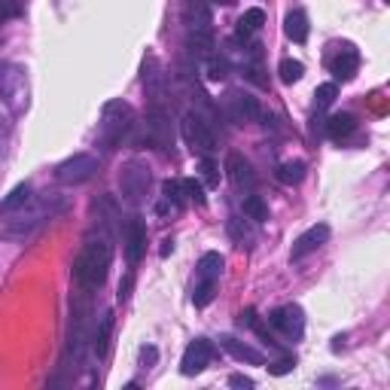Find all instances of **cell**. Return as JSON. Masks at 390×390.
<instances>
[{
	"label": "cell",
	"mask_w": 390,
	"mask_h": 390,
	"mask_svg": "<svg viewBox=\"0 0 390 390\" xmlns=\"http://www.w3.org/2000/svg\"><path fill=\"white\" fill-rule=\"evenodd\" d=\"M98 165H101L98 155L76 153V155H70V159H65L58 168H55V177H58L61 183H86L98 174Z\"/></svg>",
	"instance_id": "obj_4"
},
{
	"label": "cell",
	"mask_w": 390,
	"mask_h": 390,
	"mask_svg": "<svg viewBox=\"0 0 390 390\" xmlns=\"http://www.w3.org/2000/svg\"><path fill=\"white\" fill-rule=\"evenodd\" d=\"M186 49H189L193 55H202V58H208V55H214V52H210V49H214V34H210V31H189Z\"/></svg>",
	"instance_id": "obj_20"
},
{
	"label": "cell",
	"mask_w": 390,
	"mask_h": 390,
	"mask_svg": "<svg viewBox=\"0 0 390 390\" xmlns=\"http://www.w3.org/2000/svg\"><path fill=\"white\" fill-rule=\"evenodd\" d=\"M268 323H272L274 329H281L287 338H302V332H305V314H302L299 305L274 308L272 314H268Z\"/></svg>",
	"instance_id": "obj_6"
},
{
	"label": "cell",
	"mask_w": 390,
	"mask_h": 390,
	"mask_svg": "<svg viewBox=\"0 0 390 390\" xmlns=\"http://www.w3.org/2000/svg\"><path fill=\"white\" fill-rule=\"evenodd\" d=\"M357 65H360V55L354 46H345L342 52L336 55V61H332V74H336V80H354L357 76Z\"/></svg>",
	"instance_id": "obj_15"
},
{
	"label": "cell",
	"mask_w": 390,
	"mask_h": 390,
	"mask_svg": "<svg viewBox=\"0 0 390 390\" xmlns=\"http://www.w3.org/2000/svg\"><path fill=\"white\" fill-rule=\"evenodd\" d=\"M198 171H202V183L208 189L219 186V168H217V162L210 159V155H202V162H198Z\"/></svg>",
	"instance_id": "obj_27"
},
{
	"label": "cell",
	"mask_w": 390,
	"mask_h": 390,
	"mask_svg": "<svg viewBox=\"0 0 390 390\" xmlns=\"http://www.w3.org/2000/svg\"><path fill=\"white\" fill-rule=\"evenodd\" d=\"M144 89H147V95L153 98V104H159L162 98H165V74H162L155 58L144 61Z\"/></svg>",
	"instance_id": "obj_12"
},
{
	"label": "cell",
	"mask_w": 390,
	"mask_h": 390,
	"mask_svg": "<svg viewBox=\"0 0 390 390\" xmlns=\"http://www.w3.org/2000/svg\"><path fill=\"white\" fill-rule=\"evenodd\" d=\"M110 332H113V314H110V311H104V317H101V326H98L95 338H91V351H95L98 357H104V354H107V345H110Z\"/></svg>",
	"instance_id": "obj_22"
},
{
	"label": "cell",
	"mask_w": 390,
	"mask_h": 390,
	"mask_svg": "<svg viewBox=\"0 0 390 390\" xmlns=\"http://www.w3.org/2000/svg\"><path fill=\"white\" fill-rule=\"evenodd\" d=\"M147 134L155 147H171V122H168V113L155 104L147 116Z\"/></svg>",
	"instance_id": "obj_10"
},
{
	"label": "cell",
	"mask_w": 390,
	"mask_h": 390,
	"mask_svg": "<svg viewBox=\"0 0 390 390\" xmlns=\"http://www.w3.org/2000/svg\"><path fill=\"white\" fill-rule=\"evenodd\" d=\"M219 345H223L235 360H241V363H250V366H262V363H266V357H262L257 347L241 345L238 338H232V336H219Z\"/></svg>",
	"instance_id": "obj_14"
},
{
	"label": "cell",
	"mask_w": 390,
	"mask_h": 390,
	"mask_svg": "<svg viewBox=\"0 0 390 390\" xmlns=\"http://www.w3.org/2000/svg\"><path fill=\"white\" fill-rule=\"evenodd\" d=\"M183 138H186V144L202 155H214V150H217L214 131H210V125L204 122L198 113H186V116H183Z\"/></svg>",
	"instance_id": "obj_5"
},
{
	"label": "cell",
	"mask_w": 390,
	"mask_h": 390,
	"mask_svg": "<svg viewBox=\"0 0 390 390\" xmlns=\"http://www.w3.org/2000/svg\"><path fill=\"white\" fill-rule=\"evenodd\" d=\"M238 25H244V28H247V31H250V34H253V31H259V28L266 25V12H262L259 6H253V10H247L244 16L238 19Z\"/></svg>",
	"instance_id": "obj_30"
},
{
	"label": "cell",
	"mask_w": 390,
	"mask_h": 390,
	"mask_svg": "<svg viewBox=\"0 0 390 390\" xmlns=\"http://www.w3.org/2000/svg\"><path fill=\"white\" fill-rule=\"evenodd\" d=\"M186 25H189V31H210L214 19H210V10L202 0H193V3L186 6Z\"/></svg>",
	"instance_id": "obj_17"
},
{
	"label": "cell",
	"mask_w": 390,
	"mask_h": 390,
	"mask_svg": "<svg viewBox=\"0 0 390 390\" xmlns=\"http://www.w3.org/2000/svg\"><path fill=\"white\" fill-rule=\"evenodd\" d=\"M274 177H278L283 186H296V183H302V177H305V162H302V159L283 162V165H278Z\"/></svg>",
	"instance_id": "obj_19"
},
{
	"label": "cell",
	"mask_w": 390,
	"mask_h": 390,
	"mask_svg": "<svg viewBox=\"0 0 390 390\" xmlns=\"http://www.w3.org/2000/svg\"><path fill=\"white\" fill-rule=\"evenodd\" d=\"M144 250H147V226L144 219H131L129 235H125V259H129V266H138Z\"/></svg>",
	"instance_id": "obj_11"
},
{
	"label": "cell",
	"mask_w": 390,
	"mask_h": 390,
	"mask_svg": "<svg viewBox=\"0 0 390 390\" xmlns=\"http://www.w3.org/2000/svg\"><path fill=\"white\" fill-rule=\"evenodd\" d=\"M171 250H174V241H171V238H165V241H162V257H168Z\"/></svg>",
	"instance_id": "obj_40"
},
{
	"label": "cell",
	"mask_w": 390,
	"mask_h": 390,
	"mask_svg": "<svg viewBox=\"0 0 390 390\" xmlns=\"http://www.w3.org/2000/svg\"><path fill=\"white\" fill-rule=\"evenodd\" d=\"M147 189H150V168L144 162H125L122 171H119V193L129 204H140L147 198Z\"/></svg>",
	"instance_id": "obj_3"
},
{
	"label": "cell",
	"mask_w": 390,
	"mask_h": 390,
	"mask_svg": "<svg viewBox=\"0 0 390 390\" xmlns=\"http://www.w3.org/2000/svg\"><path fill=\"white\" fill-rule=\"evenodd\" d=\"M217 296V281H208V278H198L195 283V293H193V302H195V308H204L210 299Z\"/></svg>",
	"instance_id": "obj_26"
},
{
	"label": "cell",
	"mask_w": 390,
	"mask_h": 390,
	"mask_svg": "<svg viewBox=\"0 0 390 390\" xmlns=\"http://www.w3.org/2000/svg\"><path fill=\"white\" fill-rule=\"evenodd\" d=\"M214 360V345L208 338H195L189 342V347L183 351V360H180V372L183 375H198L204 372V366Z\"/></svg>",
	"instance_id": "obj_7"
},
{
	"label": "cell",
	"mask_w": 390,
	"mask_h": 390,
	"mask_svg": "<svg viewBox=\"0 0 390 390\" xmlns=\"http://www.w3.org/2000/svg\"><path fill=\"white\" fill-rule=\"evenodd\" d=\"M229 110H232V116L238 119V122H253V119H259V101L257 98H250L244 91H232L229 95Z\"/></svg>",
	"instance_id": "obj_13"
},
{
	"label": "cell",
	"mask_w": 390,
	"mask_h": 390,
	"mask_svg": "<svg viewBox=\"0 0 390 390\" xmlns=\"http://www.w3.org/2000/svg\"><path fill=\"white\" fill-rule=\"evenodd\" d=\"M177 210H180V208H177V204H171L168 198H162V202L155 204V214H159V217H171V214H177Z\"/></svg>",
	"instance_id": "obj_36"
},
{
	"label": "cell",
	"mask_w": 390,
	"mask_h": 390,
	"mask_svg": "<svg viewBox=\"0 0 390 390\" xmlns=\"http://www.w3.org/2000/svg\"><path fill=\"white\" fill-rule=\"evenodd\" d=\"M28 198H31V186H28V183H19V186L0 202V214H16L19 208L28 204Z\"/></svg>",
	"instance_id": "obj_21"
},
{
	"label": "cell",
	"mask_w": 390,
	"mask_h": 390,
	"mask_svg": "<svg viewBox=\"0 0 390 390\" xmlns=\"http://www.w3.org/2000/svg\"><path fill=\"white\" fill-rule=\"evenodd\" d=\"M253 321H257V311H253V308H247V311H244V314H241V317H238V323H241V326H250Z\"/></svg>",
	"instance_id": "obj_39"
},
{
	"label": "cell",
	"mask_w": 390,
	"mask_h": 390,
	"mask_svg": "<svg viewBox=\"0 0 390 390\" xmlns=\"http://www.w3.org/2000/svg\"><path fill=\"white\" fill-rule=\"evenodd\" d=\"M278 74H281V80L287 83V86H293V83H299V80H302L305 65H302V61H296V58H283V61H281V67H278Z\"/></svg>",
	"instance_id": "obj_25"
},
{
	"label": "cell",
	"mask_w": 390,
	"mask_h": 390,
	"mask_svg": "<svg viewBox=\"0 0 390 390\" xmlns=\"http://www.w3.org/2000/svg\"><path fill=\"white\" fill-rule=\"evenodd\" d=\"M326 238H329V226H326V223L311 226L308 232H302V235L293 241V250H290V259H293V262H302L305 257H311L314 250H321V247L326 244Z\"/></svg>",
	"instance_id": "obj_8"
},
{
	"label": "cell",
	"mask_w": 390,
	"mask_h": 390,
	"mask_svg": "<svg viewBox=\"0 0 390 390\" xmlns=\"http://www.w3.org/2000/svg\"><path fill=\"white\" fill-rule=\"evenodd\" d=\"M131 274H125V278L122 281H119V293H116V299L119 302H125V299H129V296H131Z\"/></svg>",
	"instance_id": "obj_35"
},
{
	"label": "cell",
	"mask_w": 390,
	"mask_h": 390,
	"mask_svg": "<svg viewBox=\"0 0 390 390\" xmlns=\"http://www.w3.org/2000/svg\"><path fill=\"white\" fill-rule=\"evenodd\" d=\"M155 357H159V351H155L153 345H150V347H140V360H144L147 366H153V363H155Z\"/></svg>",
	"instance_id": "obj_37"
},
{
	"label": "cell",
	"mask_w": 390,
	"mask_h": 390,
	"mask_svg": "<svg viewBox=\"0 0 390 390\" xmlns=\"http://www.w3.org/2000/svg\"><path fill=\"white\" fill-rule=\"evenodd\" d=\"M219 272H223V257L219 253H204L202 259H198V278H208V281H217Z\"/></svg>",
	"instance_id": "obj_23"
},
{
	"label": "cell",
	"mask_w": 390,
	"mask_h": 390,
	"mask_svg": "<svg viewBox=\"0 0 390 390\" xmlns=\"http://www.w3.org/2000/svg\"><path fill=\"white\" fill-rule=\"evenodd\" d=\"M183 193L193 198L195 204H204V202H208V198H204V183H202V180H195V177L183 180Z\"/></svg>",
	"instance_id": "obj_32"
},
{
	"label": "cell",
	"mask_w": 390,
	"mask_h": 390,
	"mask_svg": "<svg viewBox=\"0 0 390 390\" xmlns=\"http://www.w3.org/2000/svg\"><path fill=\"white\" fill-rule=\"evenodd\" d=\"M336 98H338V86H336V83H323V86H317V91H314V104L321 110L329 107Z\"/></svg>",
	"instance_id": "obj_29"
},
{
	"label": "cell",
	"mask_w": 390,
	"mask_h": 390,
	"mask_svg": "<svg viewBox=\"0 0 390 390\" xmlns=\"http://www.w3.org/2000/svg\"><path fill=\"white\" fill-rule=\"evenodd\" d=\"M229 235L235 238V241H250V229L247 226H241V219H229Z\"/></svg>",
	"instance_id": "obj_33"
},
{
	"label": "cell",
	"mask_w": 390,
	"mask_h": 390,
	"mask_svg": "<svg viewBox=\"0 0 390 390\" xmlns=\"http://www.w3.org/2000/svg\"><path fill=\"white\" fill-rule=\"evenodd\" d=\"M241 208H244V217L253 219V223H266V219H268V204L262 202L259 195H247Z\"/></svg>",
	"instance_id": "obj_24"
},
{
	"label": "cell",
	"mask_w": 390,
	"mask_h": 390,
	"mask_svg": "<svg viewBox=\"0 0 390 390\" xmlns=\"http://www.w3.org/2000/svg\"><path fill=\"white\" fill-rule=\"evenodd\" d=\"M226 174H229V183L235 189H253V183H257V174H253L250 162L238 153H229V159H226Z\"/></svg>",
	"instance_id": "obj_9"
},
{
	"label": "cell",
	"mask_w": 390,
	"mask_h": 390,
	"mask_svg": "<svg viewBox=\"0 0 390 390\" xmlns=\"http://www.w3.org/2000/svg\"><path fill=\"white\" fill-rule=\"evenodd\" d=\"M110 262H113V244L107 235H89L83 241L80 253L74 259V281L80 283L83 290H98L104 281H107L110 272Z\"/></svg>",
	"instance_id": "obj_1"
},
{
	"label": "cell",
	"mask_w": 390,
	"mask_h": 390,
	"mask_svg": "<svg viewBox=\"0 0 390 390\" xmlns=\"http://www.w3.org/2000/svg\"><path fill=\"white\" fill-rule=\"evenodd\" d=\"M229 384H232V387H244V390H247V387H253V381L247 378V375H232Z\"/></svg>",
	"instance_id": "obj_38"
},
{
	"label": "cell",
	"mask_w": 390,
	"mask_h": 390,
	"mask_svg": "<svg viewBox=\"0 0 390 390\" xmlns=\"http://www.w3.org/2000/svg\"><path fill=\"white\" fill-rule=\"evenodd\" d=\"M226 74H229V61L223 55H208V80L219 83V80H226Z\"/></svg>",
	"instance_id": "obj_28"
},
{
	"label": "cell",
	"mask_w": 390,
	"mask_h": 390,
	"mask_svg": "<svg viewBox=\"0 0 390 390\" xmlns=\"http://www.w3.org/2000/svg\"><path fill=\"white\" fill-rule=\"evenodd\" d=\"M354 129H357V119L351 116V113H336V116L326 122V134H329L332 140H342V138H347Z\"/></svg>",
	"instance_id": "obj_18"
},
{
	"label": "cell",
	"mask_w": 390,
	"mask_h": 390,
	"mask_svg": "<svg viewBox=\"0 0 390 390\" xmlns=\"http://www.w3.org/2000/svg\"><path fill=\"white\" fill-rule=\"evenodd\" d=\"M134 122V110L131 104L125 101H110L104 104V113H101V138L107 147H116L122 140V134L131 129Z\"/></svg>",
	"instance_id": "obj_2"
},
{
	"label": "cell",
	"mask_w": 390,
	"mask_h": 390,
	"mask_svg": "<svg viewBox=\"0 0 390 390\" xmlns=\"http://www.w3.org/2000/svg\"><path fill=\"white\" fill-rule=\"evenodd\" d=\"M293 369H296V360H278V363L268 366V372L272 375H287V372H293Z\"/></svg>",
	"instance_id": "obj_34"
},
{
	"label": "cell",
	"mask_w": 390,
	"mask_h": 390,
	"mask_svg": "<svg viewBox=\"0 0 390 390\" xmlns=\"http://www.w3.org/2000/svg\"><path fill=\"white\" fill-rule=\"evenodd\" d=\"M162 198H168L171 204L183 208V183L180 180H165L162 183Z\"/></svg>",
	"instance_id": "obj_31"
},
{
	"label": "cell",
	"mask_w": 390,
	"mask_h": 390,
	"mask_svg": "<svg viewBox=\"0 0 390 390\" xmlns=\"http://www.w3.org/2000/svg\"><path fill=\"white\" fill-rule=\"evenodd\" d=\"M283 31H287V37L293 40V43H305V40H308V16H305L302 10H293L283 19Z\"/></svg>",
	"instance_id": "obj_16"
}]
</instances>
